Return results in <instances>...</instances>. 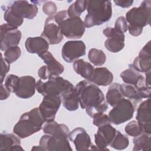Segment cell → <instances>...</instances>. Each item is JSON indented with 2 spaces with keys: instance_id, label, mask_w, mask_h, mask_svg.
<instances>
[{
  "instance_id": "cell-1",
  "label": "cell",
  "mask_w": 151,
  "mask_h": 151,
  "mask_svg": "<svg viewBox=\"0 0 151 151\" xmlns=\"http://www.w3.org/2000/svg\"><path fill=\"white\" fill-rule=\"evenodd\" d=\"M79 104L86 109L91 117L97 113H104L108 109L103 93L95 84L87 80L78 83L76 86Z\"/></svg>"
},
{
  "instance_id": "cell-2",
  "label": "cell",
  "mask_w": 151,
  "mask_h": 151,
  "mask_svg": "<svg viewBox=\"0 0 151 151\" xmlns=\"http://www.w3.org/2000/svg\"><path fill=\"white\" fill-rule=\"evenodd\" d=\"M45 122L38 107H35L21 115L13 128V132L21 139L27 138L39 132Z\"/></svg>"
},
{
  "instance_id": "cell-3",
  "label": "cell",
  "mask_w": 151,
  "mask_h": 151,
  "mask_svg": "<svg viewBox=\"0 0 151 151\" xmlns=\"http://www.w3.org/2000/svg\"><path fill=\"white\" fill-rule=\"evenodd\" d=\"M87 14L84 23L86 27L101 25L109 21L112 16V5L110 1H87Z\"/></svg>"
},
{
  "instance_id": "cell-4",
  "label": "cell",
  "mask_w": 151,
  "mask_h": 151,
  "mask_svg": "<svg viewBox=\"0 0 151 151\" xmlns=\"http://www.w3.org/2000/svg\"><path fill=\"white\" fill-rule=\"evenodd\" d=\"M73 86L67 80L60 76H51L47 81L40 79L36 83V90L42 96H61V94Z\"/></svg>"
},
{
  "instance_id": "cell-5",
  "label": "cell",
  "mask_w": 151,
  "mask_h": 151,
  "mask_svg": "<svg viewBox=\"0 0 151 151\" xmlns=\"http://www.w3.org/2000/svg\"><path fill=\"white\" fill-rule=\"evenodd\" d=\"M151 1H143L139 7H134L126 14L128 25L143 28L150 24Z\"/></svg>"
},
{
  "instance_id": "cell-6",
  "label": "cell",
  "mask_w": 151,
  "mask_h": 151,
  "mask_svg": "<svg viewBox=\"0 0 151 151\" xmlns=\"http://www.w3.org/2000/svg\"><path fill=\"white\" fill-rule=\"evenodd\" d=\"M134 112V106L132 101L123 98L113 107L108 116L111 123L119 125L130 120Z\"/></svg>"
},
{
  "instance_id": "cell-7",
  "label": "cell",
  "mask_w": 151,
  "mask_h": 151,
  "mask_svg": "<svg viewBox=\"0 0 151 151\" xmlns=\"http://www.w3.org/2000/svg\"><path fill=\"white\" fill-rule=\"evenodd\" d=\"M63 36L68 39H79L85 32L86 26L80 17H67L59 25Z\"/></svg>"
},
{
  "instance_id": "cell-8",
  "label": "cell",
  "mask_w": 151,
  "mask_h": 151,
  "mask_svg": "<svg viewBox=\"0 0 151 151\" xmlns=\"http://www.w3.org/2000/svg\"><path fill=\"white\" fill-rule=\"evenodd\" d=\"M0 30V49L2 51H5L8 48L18 46L22 36L18 27L5 23L1 25Z\"/></svg>"
},
{
  "instance_id": "cell-9",
  "label": "cell",
  "mask_w": 151,
  "mask_h": 151,
  "mask_svg": "<svg viewBox=\"0 0 151 151\" xmlns=\"http://www.w3.org/2000/svg\"><path fill=\"white\" fill-rule=\"evenodd\" d=\"M61 104L60 96L47 95L44 96L38 108L45 122L47 123L54 120Z\"/></svg>"
},
{
  "instance_id": "cell-10",
  "label": "cell",
  "mask_w": 151,
  "mask_h": 151,
  "mask_svg": "<svg viewBox=\"0 0 151 151\" xmlns=\"http://www.w3.org/2000/svg\"><path fill=\"white\" fill-rule=\"evenodd\" d=\"M86 47L81 40L68 41L64 43L61 50L63 60L68 63H74L80 57L86 54Z\"/></svg>"
},
{
  "instance_id": "cell-11",
  "label": "cell",
  "mask_w": 151,
  "mask_h": 151,
  "mask_svg": "<svg viewBox=\"0 0 151 151\" xmlns=\"http://www.w3.org/2000/svg\"><path fill=\"white\" fill-rule=\"evenodd\" d=\"M39 145L47 151H72L68 138L45 134L41 136Z\"/></svg>"
},
{
  "instance_id": "cell-12",
  "label": "cell",
  "mask_w": 151,
  "mask_h": 151,
  "mask_svg": "<svg viewBox=\"0 0 151 151\" xmlns=\"http://www.w3.org/2000/svg\"><path fill=\"white\" fill-rule=\"evenodd\" d=\"M103 34L107 38L104 42V46L108 51L116 53L123 49L125 39L124 33L114 28L106 27L103 29Z\"/></svg>"
},
{
  "instance_id": "cell-13",
  "label": "cell",
  "mask_w": 151,
  "mask_h": 151,
  "mask_svg": "<svg viewBox=\"0 0 151 151\" xmlns=\"http://www.w3.org/2000/svg\"><path fill=\"white\" fill-rule=\"evenodd\" d=\"M41 37L44 38L50 45L57 44L63 41L64 36L59 25L55 21L54 16H50L46 18Z\"/></svg>"
},
{
  "instance_id": "cell-14",
  "label": "cell",
  "mask_w": 151,
  "mask_h": 151,
  "mask_svg": "<svg viewBox=\"0 0 151 151\" xmlns=\"http://www.w3.org/2000/svg\"><path fill=\"white\" fill-rule=\"evenodd\" d=\"M96 133L94 134V142L97 148L101 150H109L107 147L113 140L117 130L110 124H107L98 127Z\"/></svg>"
},
{
  "instance_id": "cell-15",
  "label": "cell",
  "mask_w": 151,
  "mask_h": 151,
  "mask_svg": "<svg viewBox=\"0 0 151 151\" xmlns=\"http://www.w3.org/2000/svg\"><path fill=\"white\" fill-rule=\"evenodd\" d=\"M8 6L14 14L23 19H32L38 12L37 5L27 1H15Z\"/></svg>"
},
{
  "instance_id": "cell-16",
  "label": "cell",
  "mask_w": 151,
  "mask_h": 151,
  "mask_svg": "<svg viewBox=\"0 0 151 151\" xmlns=\"http://www.w3.org/2000/svg\"><path fill=\"white\" fill-rule=\"evenodd\" d=\"M129 65L139 73H146L149 71H150V41H148V42L142 48L139 53L138 56L136 57L133 60V63L130 64Z\"/></svg>"
},
{
  "instance_id": "cell-17",
  "label": "cell",
  "mask_w": 151,
  "mask_h": 151,
  "mask_svg": "<svg viewBox=\"0 0 151 151\" xmlns=\"http://www.w3.org/2000/svg\"><path fill=\"white\" fill-rule=\"evenodd\" d=\"M143 133L151 134V113L150 98L142 101L139 106L136 116Z\"/></svg>"
},
{
  "instance_id": "cell-18",
  "label": "cell",
  "mask_w": 151,
  "mask_h": 151,
  "mask_svg": "<svg viewBox=\"0 0 151 151\" xmlns=\"http://www.w3.org/2000/svg\"><path fill=\"white\" fill-rule=\"evenodd\" d=\"M68 139L74 143L77 151L88 150L92 145L90 135L83 127H78L70 132Z\"/></svg>"
},
{
  "instance_id": "cell-19",
  "label": "cell",
  "mask_w": 151,
  "mask_h": 151,
  "mask_svg": "<svg viewBox=\"0 0 151 151\" xmlns=\"http://www.w3.org/2000/svg\"><path fill=\"white\" fill-rule=\"evenodd\" d=\"M36 80L30 76H24L19 77V80L15 95L21 99H27L32 97L35 92Z\"/></svg>"
},
{
  "instance_id": "cell-20",
  "label": "cell",
  "mask_w": 151,
  "mask_h": 151,
  "mask_svg": "<svg viewBox=\"0 0 151 151\" xmlns=\"http://www.w3.org/2000/svg\"><path fill=\"white\" fill-rule=\"evenodd\" d=\"M113 74L106 67H97L94 68L91 77L88 80V81L99 86L110 85L113 82Z\"/></svg>"
},
{
  "instance_id": "cell-21",
  "label": "cell",
  "mask_w": 151,
  "mask_h": 151,
  "mask_svg": "<svg viewBox=\"0 0 151 151\" xmlns=\"http://www.w3.org/2000/svg\"><path fill=\"white\" fill-rule=\"evenodd\" d=\"M48 42L42 37H28L25 42L27 51L31 54H37L38 55L47 51L49 49Z\"/></svg>"
},
{
  "instance_id": "cell-22",
  "label": "cell",
  "mask_w": 151,
  "mask_h": 151,
  "mask_svg": "<svg viewBox=\"0 0 151 151\" xmlns=\"http://www.w3.org/2000/svg\"><path fill=\"white\" fill-rule=\"evenodd\" d=\"M20 139L15 133H2L1 135L0 150L24 151L21 146Z\"/></svg>"
},
{
  "instance_id": "cell-23",
  "label": "cell",
  "mask_w": 151,
  "mask_h": 151,
  "mask_svg": "<svg viewBox=\"0 0 151 151\" xmlns=\"http://www.w3.org/2000/svg\"><path fill=\"white\" fill-rule=\"evenodd\" d=\"M61 103L64 107L68 111L77 110L79 107V101L76 87L72 86L61 94Z\"/></svg>"
},
{
  "instance_id": "cell-24",
  "label": "cell",
  "mask_w": 151,
  "mask_h": 151,
  "mask_svg": "<svg viewBox=\"0 0 151 151\" xmlns=\"http://www.w3.org/2000/svg\"><path fill=\"white\" fill-rule=\"evenodd\" d=\"M120 77L124 83L133 85L137 88L145 85L144 76L129 65V68L121 73Z\"/></svg>"
},
{
  "instance_id": "cell-25",
  "label": "cell",
  "mask_w": 151,
  "mask_h": 151,
  "mask_svg": "<svg viewBox=\"0 0 151 151\" xmlns=\"http://www.w3.org/2000/svg\"><path fill=\"white\" fill-rule=\"evenodd\" d=\"M46 64L51 76H60L64 71V67L48 51L38 55Z\"/></svg>"
},
{
  "instance_id": "cell-26",
  "label": "cell",
  "mask_w": 151,
  "mask_h": 151,
  "mask_svg": "<svg viewBox=\"0 0 151 151\" xmlns=\"http://www.w3.org/2000/svg\"><path fill=\"white\" fill-rule=\"evenodd\" d=\"M45 134L52 136H62L68 138L70 130L68 126L63 123H58L55 121L47 122L42 127Z\"/></svg>"
},
{
  "instance_id": "cell-27",
  "label": "cell",
  "mask_w": 151,
  "mask_h": 151,
  "mask_svg": "<svg viewBox=\"0 0 151 151\" xmlns=\"http://www.w3.org/2000/svg\"><path fill=\"white\" fill-rule=\"evenodd\" d=\"M73 66L74 71L87 80L91 77L94 69L90 63L85 61L83 59L76 60L73 63Z\"/></svg>"
},
{
  "instance_id": "cell-28",
  "label": "cell",
  "mask_w": 151,
  "mask_h": 151,
  "mask_svg": "<svg viewBox=\"0 0 151 151\" xmlns=\"http://www.w3.org/2000/svg\"><path fill=\"white\" fill-rule=\"evenodd\" d=\"M120 84L113 83L108 88L106 95V100L107 103L111 107H113L122 99L124 98L120 91Z\"/></svg>"
},
{
  "instance_id": "cell-29",
  "label": "cell",
  "mask_w": 151,
  "mask_h": 151,
  "mask_svg": "<svg viewBox=\"0 0 151 151\" xmlns=\"http://www.w3.org/2000/svg\"><path fill=\"white\" fill-rule=\"evenodd\" d=\"M134 147L133 151L149 150L151 146L150 134L142 133L133 139Z\"/></svg>"
},
{
  "instance_id": "cell-30",
  "label": "cell",
  "mask_w": 151,
  "mask_h": 151,
  "mask_svg": "<svg viewBox=\"0 0 151 151\" xmlns=\"http://www.w3.org/2000/svg\"><path fill=\"white\" fill-rule=\"evenodd\" d=\"M87 6V1L77 0L70 5L67 11L68 17H80Z\"/></svg>"
},
{
  "instance_id": "cell-31",
  "label": "cell",
  "mask_w": 151,
  "mask_h": 151,
  "mask_svg": "<svg viewBox=\"0 0 151 151\" xmlns=\"http://www.w3.org/2000/svg\"><path fill=\"white\" fill-rule=\"evenodd\" d=\"M120 88L123 96L127 97L129 100L135 101H139L142 100L138 93L137 87L134 86L124 83L120 84Z\"/></svg>"
},
{
  "instance_id": "cell-32",
  "label": "cell",
  "mask_w": 151,
  "mask_h": 151,
  "mask_svg": "<svg viewBox=\"0 0 151 151\" xmlns=\"http://www.w3.org/2000/svg\"><path fill=\"white\" fill-rule=\"evenodd\" d=\"M89 61L96 66L103 65L106 61V55L101 50L97 48H91L88 53Z\"/></svg>"
},
{
  "instance_id": "cell-33",
  "label": "cell",
  "mask_w": 151,
  "mask_h": 151,
  "mask_svg": "<svg viewBox=\"0 0 151 151\" xmlns=\"http://www.w3.org/2000/svg\"><path fill=\"white\" fill-rule=\"evenodd\" d=\"M129 145L128 137L122 134L120 131L117 130L116 135L110 144L111 147L116 150H124L126 149Z\"/></svg>"
},
{
  "instance_id": "cell-34",
  "label": "cell",
  "mask_w": 151,
  "mask_h": 151,
  "mask_svg": "<svg viewBox=\"0 0 151 151\" xmlns=\"http://www.w3.org/2000/svg\"><path fill=\"white\" fill-rule=\"evenodd\" d=\"M21 55V50L18 46L12 47L5 51L4 58L9 64H11L16 61L20 57Z\"/></svg>"
},
{
  "instance_id": "cell-35",
  "label": "cell",
  "mask_w": 151,
  "mask_h": 151,
  "mask_svg": "<svg viewBox=\"0 0 151 151\" xmlns=\"http://www.w3.org/2000/svg\"><path fill=\"white\" fill-rule=\"evenodd\" d=\"M4 18L8 24L17 27L21 26L24 21L23 18L19 17L14 14L8 6H7L5 9L4 14Z\"/></svg>"
},
{
  "instance_id": "cell-36",
  "label": "cell",
  "mask_w": 151,
  "mask_h": 151,
  "mask_svg": "<svg viewBox=\"0 0 151 151\" xmlns=\"http://www.w3.org/2000/svg\"><path fill=\"white\" fill-rule=\"evenodd\" d=\"M124 131L127 135L132 137H136L143 133L136 120H132L128 123L125 126Z\"/></svg>"
},
{
  "instance_id": "cell-37",
  "label": "cell",
  "mask_w": 151,
  "mask_h": 151,
  "mask_svg": "<svg viewBox=\"0 0 151 151\" xmlns=\"http://www.w3.org/2000/svg\"><path fill=\"white\" fill-rule=\"evenodd\" d=\"M19 77L14 74H9L5 79L4 85L6 88L11 92L15 93L17 88Z\"/></svg>"
},
{
  "instance_id": "cell-38",
  "label": "cell",
  "mask_w": 151,
  "mask_h": 151,
  "mask_svg": "<svg viewBox=\"0 0 151 151\" xmlns=\"http://www.w3.org/2000/svg\"><path fill=\"white\" fill-rule=\"evenodd\" d=\"M92 118L93 124L97 127L111 123L108 115L104 113H97L93 116Z\"/></svg>"
},
{
  "instance_id": "cell-39",
  "label": "cell",
  "mask_w": 151,
  "mask_h": 151,
  "mask_svg": "<svg viewBox=\"0 0 151 151\" xmlns=\"http://www.w3.org/2000/svg\"><path fill=\"white\" fill-rule=\"evenodd\" d=\"M42 11L48 17L54 16L56 14L57 6L56 4L52 1H47L42 5Z\"/></svg>"
},
{
  "instance_id": "cell-40",
  "label": "cell",
  "mask_w": 151,
  "mask_h": 151,
  "mask_svg": "<svg viewBox=\"0 0 151 151\" xmlns=\"http://www.w3.org/2000/svg\"><path fill=\"white\" fill-rule=\"evenodd\" d=\"M128 24L123 16H120L117 18L114 24V28L117 30L124 33L127 31Z\"/></svg>"
},
{
  "instance_id": "cell-41",
  "label": "cell",
  "mask_w": 151,
  "mask_h": 151,
  "mask_svg": "<svg viewBox=\"0 0 151 151\" xmlns=\"http://www.w3.org/2000/svg\"><path fill=\"white\" fill-rule=\"evenodd\" d=\"M1 84L3 83L5 80V77L6 74L8 73L10 69V64H9L2 56V54H1Z\"/></svg>"
},
{
  "instance_id": "cell-42",
  "label": "cell",
  "mask_w": 151,
  "mask_h": 151,
  "mask_svg": "<svg viewBox=\"0 0 151 151\" xmlns=\"http://www.w3.org/2000/svg\"><path fill=\"white\" fill-rule=\"evenodd\" d=\"M137 89L138 91V93L142 99L150 98L151 88L148 87L146 85H144L137 87Z\"/></svg>"
},
{
  "instance_id": "cell-43",
  "label": "cell",
  "mask_w": 151,
  "mask_h": 151,
  "mask_svg": "<svg viewBox=\"0 0 151 151\" xmlns=\"http://www.w3.org/2000/svg\"><path fill=\"white\" fill-rule=\"evenodd\" d=\"M38 76L40 79L42 80H47L51 76V73L48 71L47 65H43L41 67L38 71Z\"/></svg>"
},
{
  "instance_id": "cell-44",
  "label": "cell",
  "mask_w": 151,
  "mask_h": 151,
  "mask_svg": "<svg viewBox=\"0 0 151 151\" xmlns=\"http://www.w3.org/2000/svg\"><path fill=\"white\" fill-rule=\"evenodd\" d=\"M67 11L66 10H62L58 12H57L54 15V20L56 22V23L59 25L63 21H64L65 19H66L68 17Z\"/></svg>"
},
{
  "instance_id": "cell-45",
  "label": "cell",
  "mask_w": 151,
  "mask_h": 151,
  "mask_svg": "<svg viewBox=\"0 0 151 151\" xmlns=\"http://www.w3.org/2000/svg\"><path fill=\"white\" fill-rule=\"evenodd\" d=\"M127 30L131 35L134 37H138L142 34L143 32V28L128 25Z\"/></svg>"
},
{
  "instance_id": "cell-46",
  "label": "cell",
  "mask_w": 151,
  "mask_h": 151,
  "mask_svg": "<svg viewBox=\"0 0 151 151\" xmlns=\"http://www.w3.org/2000/svg\"><path fill=\"white\" fill-rule=\"evenodd\" d=\"M11 92L6 88L3 83L1 84V93H0V100H4L7 99L10 96Z\"/></svg>"
},
{
  "instance_id": "cell-47",
  "label": "cell",
  "mask_w": 151,
  "mask_h": 151,
  "mask_svg": "<svg viewBox=\"0 0 151 151\" xmlns=\"http://www.w3.org/2000/svg\"><path fill=\"white\" fill-rule=\"evenodd\" d=\"M114 2L117 6L123 8H127L132 6L133 3V1L132 0H126V1H114Z\"/></svg>"
},
{
  "instance_id": "cell-48",
  "label": "cell",
  "mask_w": 151,
  "mask_h": 151,
  "mask_svg": "<svg viewBox=\"0 0 151 151\" xmlns=\"http://www.w3.org/2000/svg\"><path fill=\"white\" fill-rule=\"evenodd\" d=\"M31 150H42V151H45L44 149L41 146H40V145L33 146L31 149Z\"/></svg>"
}]
</instances>
